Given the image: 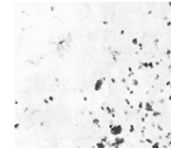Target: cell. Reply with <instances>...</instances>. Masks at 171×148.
Instances as JSON below:
<instances>
[{
	"label": "cell",
	"instance_id": "obj_13",
	"mask_svg": "<svg viewBox=\"0 0 171 148\" xmlns=\"http://www.w3.org/2000/svg\"><path fill=\"white\" fill-rule=\"evenodd\" d=\"M158 146H159V145H158V144H157V143H156V144H155V145H154V148H157V147H158Z\"/></svg>",
	"mask_w": 171,
	"mask_h": 148
},
{
	"label": "cell",
	"instance_id": "obj_2",
	"mask_svg": "<svg viewBox=\"0 0 171 148\" xmlns=\"http://www.w3.org/2000/svg\"><path fill=\"white\" fill-rule=\"evenodd\" d=\"M103 82H104V80H102V79H99V80L95 82V84H94V86H93V88H94L95 91H100V90L102 89L103 84H104Z\"/></svg>",
	"mask_w": 171,
	"mask_h": 148
},
{
	"label": "cell",
	"instance_id": "obj_14",
	"mask_svg": "<svg viewBox=\"0 0 171 148\" xmlns=\"http://www.w3.org/2000/svg\"><path fill=\"white\" fill-rule=\"evenodd\" d=\"M115 148H119V146H116V147H115Z\"/></svg>",
	"mask_w": 171,
	"mask_h": 148
},
{
	"label": "cell",
	"instance_id": "obj_6",
	"mask_svg": "<svg viewBox=\"0 0 171 148\" xmlns=\"http://www.w3.org/2000/svg\"><path fill=\"white\" fill-rule=\"evenodd\" d=\"M145 108H146V110H150V111L153 109V108H152V105H151L150 103H146V104H145Z\"/></svg>",
	"mask_w": 171,
	"mask_h": 148
},
{
	"label": "cell",
	"instance_id": "obj_4",
	"mask_svg": "<svg viewBox=\"0 0 171 148\" xmlns=\"http://www.w3.org/2000/svg\"><path fill=\"white\" fill-rule=\"evenodd\" d=\"M96 147L97 148H106V144H105V142L100 141V142L96 143Z\"/></svg>",
	"mask_w": 171,
	"mask_h": 148
},
{
	"label": "cell",
	"instance_id": "obj_11",
	"mask_svg": "<svg viewBox=\"0 0 171 148\" xmlns=\"http://www.w3.org/2000/svg\"><path fill=\"white\" fill-rule=\"evenodd\" d=\"M132 83H133V85H137V81H136V80H133Z\"/></svg>",
	"mask_w": 171,
	"mask_h": 148
},
{
	"label": "cell",
	"instance_id": "obj_8",
	"mask_svg": "<svg viewBox=\"0 0 171 148\" xmlns=\"http://www.w3.org/2000/svg\"><path fill=\"white\" fill-rule=\"evenodd\" d=\"M129 130H130V132L132 133V132L134 131V126H133V125H130V129H129Z\"/></svg>",
	"mask_w": 171,
	"mask_h": 148
},
{
	"label": "cell",
	"instance_id": "obj_12",
	"mask_svg": "<svg viewBox=\"0 0 171 148\" xmlns=\"http://www.w3.org/2000/svg\"><path fill=\"white\" fill-rule=\"evenodd\" d=\"M48 99H49V101H53V97H52V96H49Z\"/></svg>",
	"mask_w": 171,
	"mask_h": 148
},
{
	"label": "cell",
	"instance_id": "obj_10",
	"mask_svg": "<svg viewBox=\"0 0 171 148\" xmlns=\"http://www.w3.org/2000/svg\"><path fill=\"white\" fill-rule=\"evenodd\" d=\"M107 140H108V138H107V137H105V138H103L101 141H103V142H107Z\"/></svg>",
	"mask_w": 171,
	"mask_h": 148
},
{
	"label": "cell",
	"instance_id": "obj_5",
	"mask_svg": "<svg viewBox=\"0 0 171 148\" xmlns=\"http://www.w3.org/2000/svg\"><path fill=\"white\" fill-rule=\"evenodd\" d=\"M100 123H101V121H100L99 119H93V120H92V124H94V125H96V126H99Z\"/></svg>",
	"mask_w": 171,
	"mask_h": 148
},
{
	"label": "cell",
	"instance_id": "obj_7",
	"mask_svg": "<svg viewBox=\"0 0 171 148\" xmlns=\"http://www.w3.org/2000/svg\"><path fill=\"white\" fill-rule=\"evenodd\" d=\"M107 111H108L109 113H111V112H113V111H114V109H112L111 107H109V106H108V107H107Z\"/></svg>",
	"mask_w": 171,
	"mask_h": 148
},
{
	"label": "cell",
	"instance_id": "obj_15",
	"mask_svg": "<svg viewBox=\"0 0 171 148\" xmlns=\"http://www.w3.org/2000/svg\"><path fill=\"white\" fill-rule=\"evenodd\" d=\"M78 148H80V147H78Z\"/></svg>",
	"mask_w": 171,
	"mask_h": 148
},
{
	"label": "cell",
	"instance_id": "obj_9",
	"mask_svg": "<svg viewBox=\"0 0 171 148\" xmlns=\"http://www.w3.org/2000/svg\"><path fill=\"white\" fill-rule=\"evenodd\" d=\"M132 43H133V44H136V43H137V39H136V38L132 39Z\"/></svg>",
	"mask_w": 171,
	"mask_h": 148
},
{
	"label": "cell",
	"instance_id": "obj_1",
	"mask_svg": "<svg viewBox=\"0 0 171 148\" xmlns=\"http://www.w3.org/2000/svg\"><path fill=\"white\" fill-rule=\"evenodd\" d=\"M122 133V126L121 125H115L111 128V134L113 136H118Z\"/></svg>",
	"mask_w": 171,
	"mask_h": 148
},
{
	"label": "cell",
	"instance_id": "obj_3",
	"mask_svg": "<svg viewBox=\"0 0 171 148\" xmlns=\"http://www.w3.org/2000/svg\"><path fill=\"white\" fill-rule=\"evenodd\" d=\"M114 143H115V145H116V146L122 145V144H124V143H125V139H124V138H119V137H117V138L115 139Z\"/></svg>",
	"mask_w": 171,
	"mask_h": 148
}]
</instances>
